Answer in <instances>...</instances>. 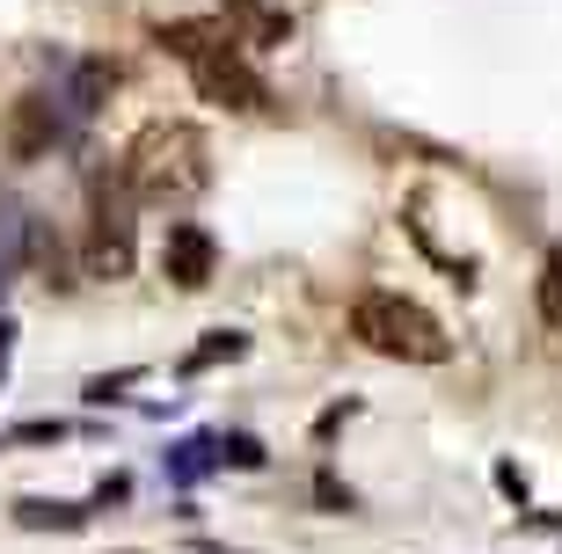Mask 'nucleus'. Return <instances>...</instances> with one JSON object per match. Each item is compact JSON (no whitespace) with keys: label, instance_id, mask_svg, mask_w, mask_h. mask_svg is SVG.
<instances>
[{"label":"nucleus","instance_id":"nucleus-10","mask_svg":"<svg viewBox=\"0 0 562 554\" xmlns=\"http://www.w3.org/2000/svg\"><path fill=\"white\" fill-rule=\"evenodd\" d=\"M541 314H548V329H562V248L541 263Z\"/></svg>","mask_w":562,"mask_h":554},{"label":"nucleus","instance_id":"nucleus-9","mask_svg":"<svg viewBox=\"0 0 562 554\" xmlns=\"http://www.w3.org/2000/svg\"><path fill=\"white\" fill-rule=\"evenodd\" d=\"M22 525H59V533H74V525H88V511H74V504H15Z\"/></svg>","mask_w":562,"mask_h":554},{"label":"nucleus","instance_id":"nucleus-6","mask_svg":"<svg viewBox=\"0 0 562 554\" xmlns=\"http://www.w3.org/2000/svg\"><path fill=\"white\" fill-rule=\"evenodd\" d=\"M154 44H161L168 59L198 66V59H212V52H234V22H161Z\"/></svg>","mask_w":562,"mask_h":554},{"label":"nucleus","instance_id":"nucleus-8","mask_svg":"<svg viewBox=\"0 0 562 554\" xmlns=\"http://www.w3.org/2000/svg\"><path fill=\"white\" fill-rule=\"evenodd\" d=\"M110 88H117V66H81V74H74V95H66V110H74V117H88V110L103 103Z\"/></svg>","mask_w":562,"mask_h":554},{"label":"nucleus","instance_id":"nucleus-3","mask_svg":"<svg viewBox=\"0 0 562 554\" xmlns=\"http://www.w3.org/2000/svg\"><path fill=\"white\" fill-rule=\"evenodd\" d=\"M190 81H198V95L220 103V110H263V103H271V88L241 66V52H212V59H198V66H190Z\"/></svg>","mask_w":562,"mask_h":554},{"label":"nucleus","instance_id":"nucleus-1","mask_svg":"<svg viewBox=\"0 0 562 554\" xmlns=\"http://www.w3.org/2000/svg\"><path fill=\"white\" fill-rule=\"evenodd\" d=\"M117 183L139 197V205H190L198 190L212 183V146L190 132V124H146L139 139L125 146L117 161Z\"/></svg>","mask_w":562,"mask_h":554},{"label":"nucleus","instance_id":"nucleus-7","mask_svg":"<svg viewBox=\"0 0 562 554\" xmlns=\"http://www.w3.org/2000/svg\"><path fill=\"white\" fill-rule=\"evenodd\" d=\"M22 256H30V219H22V205L0 197V285L22 270Z\"/></svg>","mask_w":562,"mask_h":554},{"label":"nucleus","instance_id":"nucleus-4","mask_svg":"<svg viewBox=\"0 0 562 554\" xmlns=\"http://www.w3.org/2000/svg\"><path fill=\"white\" fill-rule=\"evenodd\" d=\"M212 263H220V248H212L205 226H190V219L168 226V241H161V278H168L176 292H205V285H212Z\"/></svg>","mask_w":562,"mask_h":554},{"label":"nucleus","instance_id":"nucleus-2","mask_svg":"<svg viewBox=\"0 0 562 554\" xmlns=\"http://www.w3.org/2000/svg\"><path fill=\"white\" fill-rule=\"evenodd\" d=\"M351 336L366 350H380V358H402V365H438L453 350L446 329H438L417 299H402V292H366L351 307Z\"/></svg>","mask_w":562,"mask_h":554},{"label":"nucleus","instance_id":"nucleus-5","mask_svg":"<svg viewBox=\"0 0 562 554\" xmlns=\"http://www.w3.org/2000/svg\"><path fill=\"white\" fill-rule=\"evenodd\" d=\"M0 139H8L15 161L52 154V146H59V110H52V95H22V103L8 110V124H0Z\"/></svg>","mask_w":562,"mask_h":554}]
</instances>
